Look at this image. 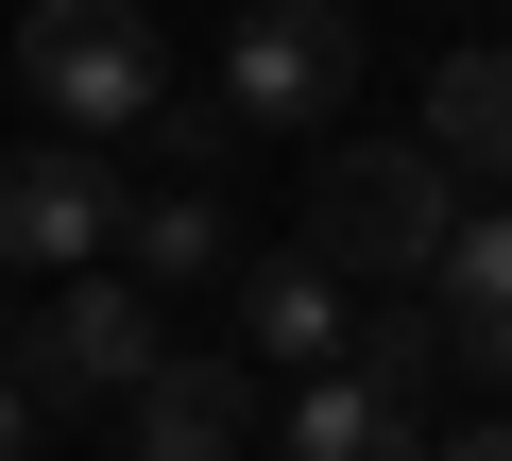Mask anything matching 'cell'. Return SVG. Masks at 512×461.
<instances>
[{
	"mask_svg": "<svg viewBox=\"0 0 512 461\" xmlns=\"http://www.w3.org/2000/svg\"><path fill=\"white\" fill-rule=\"evenodd\" d=\"M444 240H461V171H444L427 137H342V154L308 171V257H325V274H410V291H427Z\"/></svg>",
	"mask_w": 512,
	"mask_h": 461,
	"instance_id": "cell-1",
	"label": "cell"
},
{
	"mask_svg": "<svg viewBox=\"0 0 512 461\" xmlns=\"http://www.w3.org/2000/svg\"><path fill=\"white\" fill-rule=\"evenodd\" d=\"M18 86H35V120L86 137V154L171 120V52H154L137 0H35V18H18Z\"/></svg>",
	"mask_w": 512,
	"mask_h": 461,
	"instance_id": "cell-2",
	"label": "cell"
},
{
	"mask_svg": "<svg viewBox=\"0 0 512 461\" xmlns=\"http://www.w3.org/2000/svg\"><path fill=\"white\" fill-rule=\"evenodd\" d=\"M342 103H359V18H342V0H239L222 120L239 137H325Z\"/></svg>",
	"mask_w": 512,
	"mask_h": 461,
	"instance_id": "cell-3",
	"label": "cell"
},
{
	"mask_svg": "<svg viewBox=\"0 0 512 461\" xmlns=\"http://www.w3.org/2000/svg\"><path fill=\"white\" fill-rule=\"evenodd\" d=\"M154 359H171V342H154V291H137V274H69L18 342H0V376H18L35 410H120Z\"/></svg>",
	"mask_w": 512,
	"mask_h": 461,
	"instance_id": "cell-4",
	"label": "cell"
},
{
	"mask_svg": "<svg viewBox=\"0 0 512 461\" xmlns=\"http://www.w3.org/2000/svg\"><path fill=\"white\" fill-rule=\"evenodd\" d=\"M103 257H120V171L86 137L0 154V274H103Z\"/></svg>",
	"mask_w": 512,
	"mask_h": 461,
	"instance_id": "cell-5",
	"label": "cell"
},
{
	"mask_svg": "<svg viewBox=\"0 0 512 461\" xmlns=\"http://www.w3.org/2000/svg\"><path fill=\"white\" fill-rule=\"evenodd\" d=\"M427 325H444L461 376L512 393V205H461V240L427 257Z\"/></svg>",
	"mask_w": 512,
	"mask_h": 461,
	"instance_id": "cell-6",
	"label": "cell"
},
{
	"mask_svg": "<svg viewBox=\"0 0 512 461\" xmlns=\"http://www.w3.org/2000/svg\"><path fill=\"white\" fill-rule=\"evenodd\" d=\"M120 444H137V461H239V444H256V376H239V359H154V376L120 393Z\"/></svg>",
	"mask_w": 512,
	"mask_h": 461,
	"instance_id": "cell-7",
	"label": "cell"
},
{
	"mask_svg": "<svg viewBox=\"0 0 512 461\" xmlns=\"http://www.w3.org/2000/svg\"><path fill=\"white\" fill-rule=\"evenodd\" d=\"M342 325H359V308H342V274H325L308 240L239 274V359H291V376H325V359H342Z\"/></svg>",
	"mask_w": 512,
	"mask_h": 461,
	"instance_id": "cell-8",
	"label": "cell"
},
{
	"mask_svg": "<svg viewBox=\"0 0 512 461\" xmlns=\"http://www.w3.org/2000/svg\"><path fill=\"white\" fill-rule=\"evenodd\" d=\"M427 154L461 188H512V35H478V52L427 69Z\"/></svg>",
	"mask_w": 512,
	"mask_h": 461,
	"instance_id": "cell-9",
	"label": "cell"
},
{
	"mask_svg": "<svg viewBox=\"0 0 512 461\" xmlns=\"http://www.w3.org/2000/svg\"><path fill=\"white\" fill-rule=\"evenodd\" d=\"M274 461H427V410H393V393H359L342 359L274 410Z\"/></svg>",
	"mask_w": 512,
	"mask_h": 461,
	"instance_id": "cell-10",
	"label": "cell"
},
{
	"mask_svg": "<svg viewBox=\"0 0 512 461\" xmlns=\"http://www.w3.org/2000/svg\"><path fill=\"white\" fill-rule=\"evenodd\" d=\"M120 274H137V291H154V274H171V291L222 274V188H205V171H171V188L120 205Z\"/></svg>",
	"mask_w": 512,
	"mask_h": 461,
	"instance_id": "cell-11",
	"label": "cell"
},
{
	"mask_svg": "<svg viewBox=\"0 0 512 461\" xmlns=\"http://www.w3.org/2000/svg\"><path fill=\"white\" fill-rule=\"evenodd\" d=\"M342 376H359V393H393V410H427V393H444V325H427V291H410V308H376V325H342Z\"/></svg>",
	"mask_w": 512,
	"mask_h": 461,
	"instance_id": "cell-12",
	"label": "cell"
},
{
	"mask_svg": "<svg viewBox=\"0 0 512 461\" xmlns=\"http://www.w3.org/2000/svg\"><path fill=\"white\" fill-rule=\"evenodd\" d=\"M35 427H52V410H35L18 376H0V461H35Z\"/></svg>",
	"mask_w": 512,
	"mask_h": 461,
	"instance_id": "cell-13",
	"label": "cell"
},
{
	"mask_svg": "<svg viewBox=\"0 0 512 461\" xmlns=\"http://www.w3.org/2000/svg\"><path fill=\"white\" fill-rule=\"evenodd\" d=\"M427 461H512V410H495V427H461V444H427Z\"/></svg>",
	"mask_w": 512,
	"mask_h": 461,
	"instance_id": "cell-14",
	"label": "cell"
},
{
	"mask_svg": "<svg viewBox=\"0 0 512 461\" xmlns=\"http://www.w3.org/2000/svg\"><path fill=\"white\" fill-rule=\"evenodd\" d=\"M0 342H18V274H0Z\"/></svg>",
	"mask_w": 512,
	"mask_h": 461,
	"instance_id": "cell-15",
	"label": "cell"
}]
</instances>
